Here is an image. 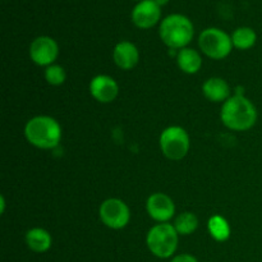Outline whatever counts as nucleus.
I'll return each mask as SVG.
<instances>
[{
  "label": "nucleus",
  "instance_id": "obj_1",
  "mask_svg": "<svg viewBox=\"0 0 262 262\" xmlns=\"http://www.w3.org/2000/svg\"><path fill=\"white\" fill-rule=\"evenodd\" d=\"M220 118L223 124L229 129L245 132L257 122V110L247 97L234 95L223 104Z\"/></svg>",
  "mask_w": 262,
  "mask_h": 262
},
{
  "label": "nucleus",
  "instance_id": "obj_2",
  "mask_svg": "<svg viewBox=\"0 0 262 262\" xmlns=\"http://www.w3.org/2000/svg\"><path fill=\"white\" fill-rule=\"evenodd\" d=\"M26 140L32 146L42 150L56 147L61 140V127L54 118L37 115L27 122L25 127Z\"/></svg>",
  "mask_w": 262,
  "mask_h": 262
},
{
  "label": "nucleus",
  "instance_id": "obj_3",
  "mask_svg": "<svg viewBox=\"0 0 262 262\" xmlns=\"http://www.w3.org/2000/svg\"><path fill=\"white\" fill-rule=\"evenodd\" d=\"M160 37L170 50H182L193 38L194 28L191 20L182 14H170L160 25Z\"/></svg>",
  "mask_w": 262,
  "mask_h": 262
},
{
  "label": "nucleus",
  "instance_id": "obj_4",
  "mask_svg": "<svg viewBox=\"0 0 262 262\" xmlns=\"http://www.w3.org/2000/svg\"><path fill=\"white\" fill-rule=\"evenodd\" d=\"M178 232L174 225L161 223L151 228L146 237V245L154 256L159 258H170L178 247Z\"/></svg>",
  "mask_w": 262,
  "mask_h": 262
},
{
  "label": "nucleus",
  "instance_id": "obj_5",
  "mask_svg": "<svg viewBox=\"0 0 262 262\" xmlns=\"http://www.w3.org/2000/svg\"><path fill=\"white\" fill-rule=\"evenodd\" d=\"M159 143L163 155L173 161H179L186 158L191 147L188 133L179 125L165 128L161 132Z\"/></svg>",
  "mask_w": 262,
  "mask_h": 262
},
{
  "label": "nucleus",
  "instance_id": "obj_6",
  "mask_svg": "<svg viewBox=\"0 0 262 262\" xmlns=\"http://www.w3.org/2000/svg\"><path fill=\"white\" fill-rule=\"evenodd\" d=\"M199 45L202 53L214 60L225 59L233 49L232 37L219 28L202 31L199 37Z\"/></svg>",
  "mask_w": 262,
  "mask_h": 262
},
{
  "label": "nucleus",
  "instance_id": "obj_7",
  "mask_svg": "<svg viewBox=\"0 0 262 262\" xmlns=\"http://www.w3.org/2000/svg\"><path fill=\"white\" fill-rule=\"evenodd\" d=\"M100 220L110 229H123L130 220L129 207L119 199H107L99 209Z\"/></svg>",
  "mask_w": 262,
  "mask_h": 262
},
{
  "label": "nucleus",
  "instance_id": "obj_8",
  "mask_svg": "<svg viewBox=\"0 0 262 262\" xmlns=\"http://www.w3.org/2000/svg\"><path fill=\"white\" fill-rule=\"evenodd\" d=\"M58 55V43L49 36H40V37L35 38L30 46L31 60L40 67H49L54 64Z\"/></svg>",
  "mask_w": 262,
  "mask_h": 262
},
{
  "label": "nucleus",
  "instance_id": "obj_9",
  "mask_svg": "<svg viewBox=\"0 0 262 262\" xmlns=\"http://www.w3.org/2000/svg\"><path fill=\"white\" fill-rule=\"evenodd\" d=\"M146 210L151 219L158 223H168L176 214L174 201L165 193H152L146 201Z\"/></svg>",
  "mask_w": 262,
  "mask_h": 262
},
{
  "label": "nucleus",
  "instance_id": "obj_10",
  "mask_svg": "<svg viewBox=\"0 0 262 262\" xmlns=\"http://www.w3.org/2000/svg\"><path fill=\"white\" fill-rule=\"evenodd\" d=\"M90 94L96 101L101 104H110L119 94V86L113 77L99 74L90 82Z\"/></svg>",
  "mask_w": 262,
  "mask_h": 262
},
{
  "label": "nucleus",
  "instance_id": "obj_11",
  "mask_svg": "<svg viewBox=\"0 0 262 262\" xmlns=\"http://www.w3.org/2000/svg\"><path fill=\"white\" fill-rule=\"evenodd\" d=\"M160 7L155 3V0H142L138 3L132 12V20L137 27L151 28L160 19Z\"/></svg>",
  "mask_w": 262,
  "mask_h": 262
},
{
  "label": "nucleus",
  "instance_id": "obj_12",
  "mask_svg": "<svg viewBox=\"0 0 262 262\" xmlns=\"http://www.w3.org/2000/svg\"><path fill=\"white\" fill-rule=\"evenodd\" d=\"M113 60L115 66L123 71L133 69L140 60V53L135 43L129 41H120L113 50Z\"/></svg>",
  "mask_w": 262,
  "mask_h": 262
},
{
  "label": "nucleus",
  "instance_id": "obj_13",
  "mask_svg": "<svg viewBox=\"0 0 262 262\" xmlns=\"http://www.w3.org/2000/svg\"><path fill=\"white\" fill-rule=\"evenodd\" d=\"M202 92L205 97L212 102H225L230 97L229 84L220 77H212L207 79L202 86Z\"/></svg>",
  "mask_w": 262,
  "mask_h": 262
},
{
  "label": "nucleus",
  "instance_id": "obj_14",
  "mask_svg": "<svg viewBox=\"0 0 262 262\" xmlns=\"http://www.w3.org/2000/svg\"><path fill=\"white\" fill-rule=\"evenodd\" d=\"M51 235L42 228H32L26 234V245L31 251L36 253L48 252L51 247Z\"/></svg>",
  "mask_w": 262,
  "mask_h": 262
},
{
  "label": "nucleus",
  "instance_id": "obj_15",
  "mask_svg": "<svg viewBox=\"0 0 262 262\" xmlns=\"http://www.w3.org/2000/svg\"><path fill=\"white\" fill-rule=\"evenodd\" d=\"M177 63L182 72L187 74H194L201 69L202 58L194 49L184 48L179 50L177 55Z\"/></svg>",
  "mask_w": 262,
  "mask_h": 262
},
{
  "label": "nucleus",
  "instance_id": "obj_16",
  "mask_svg": "<svg viewBox=\"0 0 262 262\" xmlns=\"http://www.w3.org/2000/svg\"><path fill=\"white\" fill-rule=\"evenodd\" d=\"M207 229L210 235L217 242H225L230 237V225L222 215H214L207 222Z\"/></svg>",
  "mask_w": 262,
  "mask_h": 262
},
{
  "label": "nucleus",
  "instance_id": "obj_17",
  "mask_svg": "<svg viewBox=\"0 0 262 262\" xmlns=\"http://www.w3.org/2000/svg\"><path fill=\"white\" fill-rule=\"evenodd\" d=\"M257 36L256 32L250 27H239L233 32L232 42L239 50H248L256 43Z\"/></svg>",
  "mask_w": 262,
  "mask_h": 262
},
{
  "label": "nucleus",
  "instance_id": "obj_18",
  "mask_svg": "<svg viewBox=\"0 0 262 262\" xmlns=\"http://www.w3.org/2000/svg\"><path fill=\"white\" fill-rule=\"evenodd\" d=\"M174 228L179 235H191L199 228V219L193 212H182L174 220Z\"/></svg>",
  "mask_w": 262,
  "mask_h": 262
},
{
  "label": "nucleus",
  "instance_id": "obj_19",
  "mask_svg": "<svg viewBox=\"0 0 262 262\" xmlns=\"http://www.w3.org/2000/svg\"><path fill=\"white\" fill-rule=\"evenodd\" d=\"M67 74L63 67L58 64H51L45 69V79L51 86H60L66 82Z\"/></svg>",
  "mask_w": 262,
  "mask_h": 262
},
{
  "label": "nucleus",
  "instance_id": "obj_20",
  "mask_svg": "<svg viewBox=\"0 0 262 262\" xmlns=\"http://www.w3.org/2000/svg\"><path fill=\"white\" fill-rule=\"evenodd\" d=\"M170 262H199V261H197V258L194 257V256L188 255V253H183V255L174 256Z\"/></svg>",
  "mask_w": 262,
  "mask_h": 262
},
{
  "label": "nucleus",
  "instance_id": "obj_21",
  "mask_svg": "<svg viewBox=\"0 0 262 262\" xmlns=\"http://www.w3.org/2000/svg\"><path fill=\"white\" fill-rule=\"evenodd\" d=\"M168 2H169V0H155V3L159 5V7H161V5L168 4Z\"/></svg>",
  "mask_w": 262,
  "mask_h": 262
}]
</instances>
